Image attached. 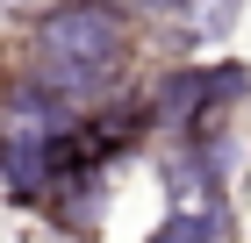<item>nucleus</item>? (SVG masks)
<instances>
[{"instance_id": "nucleus-1", "label": "nucleus", "mask_w": 251, "mask_h": 243, "mask_svg": "<svg viewBox=\"0 0 251 243\" xmlns=\"http://www.w3.org/2000/svg\"><path fill=\"white\" fill-rule=\"evenodd\" d=\"M36 43L65 72V86H94L100 72H115V57H122V15L100 7V0H58L36 22Z\"/></svg>"}, {"instance_id": "nucleus-2", "label": "nucleus", "mask_w": 251, "mask_h": 243, "mask_svg": "<svg viewBox=\"0 0 251 243\" xmlns=\"http://www.w3.org/2000/svg\"><path fill=\"white\" fill-rule=\"evenodd\" d=\"M151 243H208V222H194V215H179V222H165Z\"/></svg>"}, {"instance_id": "nucleus-3", "label": "nucleus", "mask_w": 251, "mask_h": 243, "mask_svg": "<svg viewBox=\"0 0 251 243\" xmlns=\"http://www.w3.org/2000/svg\"><path fill=\"white\" fill-rule=\"evenodd\" d=\"M158 7H187V0H158Z\"/></svg>"}]
</instances>
